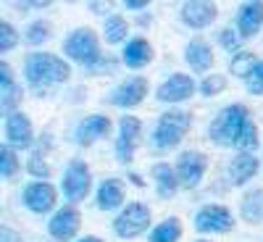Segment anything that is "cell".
<instances>
[{
	"label": "cell",
	"mask_w": 263,
	"mask_h": 242,
	"mask_svg": "<svg viewBox=\"0 0 263 242\" xmlns=\"http://www.w3.org/2000/svg\"><path fill=\"white\" fill-rule=\"evenodd\" d=\"M108 135H111V119L100 116V114H92V116L82 119L79 126H77V132H74L77 145H82V147H90L95 140L108 137Z\"/></svg>",
	"instance_id": "16"
},
{
	"label": "cell",
	"mask_w": 263,
	"mask_h": 242,
	"mask_svg": "<svg viewBox=\"0 0 263 242\" xmlns=\"http://www.w3.org/2000/svg\"><path fill=\"white\" fill-rule=\"evenodd\" d=\"M250 121V111L242 103H232L227 105L221 114H218L211 126H208V140L213 145H221V147H234L239 132L245 129V124Z\"/></svg>",
	"instance_id": "2"
},
{
	"label": "cell",
	"mask_w": 263,
	"mask_h": 242,
	"mask_svg": "<svg viewBox=\"0 0 263 242\" xmlns=\"http://www.w3.org/2000/svg\"><path fill=\"white\" fill-rule=\"evenodd\" d=\"M182 237V221L177 216H168L158 227H153L147 234V242H179Z\"/></svg>",
	"instance_id": "25"
},
{
	"label": "cell",
	"mask_w": 263,
	"mask_h": 242,
	"mask_svg": "<svg viewBox=\"0 0 263 242\" xmlns=\"http://www.w3.org/2000/svg\"><path fill=\"white\" fill-rule=\"evenodd\" d=\"M27 171L32 174L34 179H48V177H50V166L45 163V158H42L40 150L32 153V158H29V163H27Z\"/></svg>",
	"instance_id": "32"
},
{
	"label": "cell",
	"mask_w": 263,
	"mask_h": 242,
	"mask_svg": "<svg viewBox=\"0 0 263 242\" xmlns=\"http://www.w3.org/2000/svg\"><path fill=\"white\" fill-rule=\"evenodd\" d=\"M79 242H103V239H100V237H92V234H90V237H82Z\"/></svg>",
	"instance_id": "40"
},
{
	"label": "cell",
	"mask_w": 263,
	"mask_h": 242,
	"mask_svg": "<svg viewBox=\"0 0 263 242\" xmlns=\"http://www.w3.org/2000/svg\"><path fill=\"white\" fill-rule=\"evenodd\" d=\"M227 174H229V182L234 187H242L258 174V158L253 153H237L227 166Z\"/></svg>",
	"instance_id": "20"
},
{
	"label": "cell",
	"mask_w": 263,
	"mask_h": 242,
	"mask_svg": "<svg viewBox=\"0 0 263 242\" xmlns=\"http://www.w3.org/2000/svg\"><path fill=\"white\" fill-rule=\"evenodd\" d=\"M50 37V24L48 21H32L27 27V42L29 45H42Z\"/></svg>",
	"instance_id": "31"
},
{
	"label": "cell",
	"mask_w": 263,
	"mask_h": 242,
	"mask_svg": "<svg viewBox=\"0 0 263 242\" xmlns=\"http://www.w3.org/2000/svg\"><path fill=\"white\" fill-rule=\"evenodd\" d=\"M227 90V77L224 74H205V79L200 82V95L203 98H216Z\"/></svg>",
	"instance_id": "30"
},
{
	"label": "cell",
	"mask_w": 263,
	"mask_h": 242,
	"mask_svg": "<svg viewBox=\"0 0 263 242\" xmlns=\"http://www.w3.org/2000/svg\"><path fill=\"white\" fill-rule=\"evenodd\" d=\"M258 140H260V137H258V126H255L253 119H250V121L245 124V129L239 132V137H237V145H234V147H237L239 153H253V150L258 147Z\"/></svg>",
	"instance_id": "29"
},
{
	"label": "cell",
	"mask_w": 263,
	"mask_h": 242,
	"mask_svg": "<svg viewBox=\"0 0 263 242\" xmlns=\"http://www.w3.org/2000/svg\"><path fill=\"white\" fill-rule=\"evenodd\" d=\"M116 66H119V61L116 58H111V55H103L95 66H90V74H98V77H103V74H114L116 71Z\"/></svg>",
	"instance_id": "36"
},
{
	"label": "cell",
	"mask_w": 263,
	"mask_h": 242,
	"mask_svg": "<svg viewBox=\"0 0 263 242\" xmlns=\"http://www.w3.org/2000/svg\"><path fill=\"white\" fill-rule=\"evenodd\" d=\"M92 187V177H90V169L82 158H74L63 171V179H61V192L66 195L69 203H79L90 195Z\"/></svg>",
	"instance_id": "5"
},
{
	"label": "cell",
	"mask_w": 263,
	"mask_h": 242,
	"mask_svg": "<svg viewBox=\"0 0 263 242\" xmlns=\"http://www.w3.org/2000/svg\"><path fill=\"white\" fill-rule=\"evenodd\" d=\"M90 8H92L95 13H103V6H100V3H90Z\"/></svg>",
	"instance_id": "41"
},
{
	"label": "cell",
	"mask_w": 263,
	"mask_h": 242,
	"mask_svg": "<svg viewBox=\"0 0 263 242\" xmlns=\"http://www.w3.org/2000/svg\"><path fill=\"white\" fill-rule=\"evenodd\" d=\"M58 190L50 182H32L21 192V203H24L32 213H48L55 208Z\"/></svg>",
	"instance_id": "9"
},
{
	"label": "cell",
	"mask_w": 263,
	"mask_h": 242,
	"mask_svg": "<svg viewBox=\"0 0 263 242\" xmlns=\"http://www.w3.org/2000/svg\"><path fill=\"white\" fill-rule=\"evenodd\" d=\"M153 182H156L158 197H171V195H177V190L182 187L179 177H177V169L168 166V163H156L153 166Z\"/></svg>",
	"instance_id": "22"
},
{
	"label": "cell",
	"mask_w": 263,
	"mask_h": 242,
	"mask_svg": "<svg viewBox=\"0 0 263 242\" xmlns=\"http://www.w3.org/2000/svg\"><path fill=\"white\" fill-rule=\"evenodd\" d=\"M18 174V158H16V150L11 145L0 147V177L3 179H13Z\"/></svg>",
	"instance_id": "28"
},
{
	"label": "cell",
	"mask_w": 263,
	"mask_h": 242,
	"mask_svg": "<svg viewBox=\"0 0 263 242\" xmlns=\"http://www.w3.org/2000/svg\"><path fill=\"white\" fill-rule=\"evenodd\" d=\"M129 179L135 182L137 187H145V182H142V177H140V174H132V171H129Z\"/></svg>",
	"instance_id": "39"
},
{
	"label": "cell",
	"mask_w": 263,
	"mask_h": 242,
	"mask_svg": "<svg viewBox=\"0 0 263 242\" xmlns=\"http://www.w3.org/2000/svg\"><path fill=\"white\" fill-rule=\"evenodd\" d=\"M258 63H260V61H258L255 53H250V50H239V53H234L232 61H229V71H232L234 77H239V79H248V77L255 71V66H258Z\"/></svg>",
	"instance_id": "26"
},
{
	"label": "cell",
	"mask_w": 263,
	"mask_h": 242,
	"mask_svg": "<svg viewBox=\"0 0 263 242\" xmlns=\"http://www.w3.org/2000/svg\"><path fill=\"white\" fill-rule=\"evenodd\" d=\"M239 216H242L248 224L263 221V187L248 190V192L242 195V203H239Z\"/></svg>",
	"instance_id": "24"
},
{
	"label": "cell",
	"mask_w": 263,
	"mask_h": 242,
	"mask_svg": "<svg viewBox=\"0 0 263 242\" xmlns=\"http://www.w3.org/2000/svg\"><path fill=\"white\" fill-rule=\"evenodd\" d=\"M153 45L145 40V37H132L126 45H124V53H121V63L126 69H145V66L153 61Z\"/></svg>",
	"instance_id": "19"
},
{
	"label": "cell",
	"mask_w": 263,
	"mask_h": 242,
	"mask_svg": "<svg viewBox=\"0 0 263 242\" xmlns=\"http://www.w3.org/2000/svg\"><path fill=\"white\" fill-rule=\"evenodd\" d=\"M205 169H208V158L203 156L200 150H184L182 156L177 158V177H179V184H182L184 190H195L197 184L203 182Z\"/></svg>",
	"instance_id": "8"
},
{
	"label": "cell",
	"mask_w": 263,
	"mask_h": 242,
	"mask_svg": "<svg viewBox=\"0 0 263 242\" xmlns=\"http://www.w3.org/2000/svg\"><path fill=\"white\" fill-rule=\"evenodd\" d=\"M150 227V208L142 203H129L121 208V213L114 218V232L121 239H135Z\"/></svg>",
	"instance_id": "6"
},
{
	"label": "cell",
	"mask_w": 263,
	"mask_h": 242,
	"mask_svg": "<svg viewBox=\"0 0 263 242\" xmlns=\"http://www.w3.org/2000/svg\"><path fill=\"white\" fill-rule=\"evenodd\" d=\"M6 140L13 150H27L34 145V126L27 114L16 111L6 119Z\"/></svg>",
	"instance_id": "14"
},
{
	"label": "cell",
	"mask_w": 263,
	"mask_h": 242,
	"mask_svg": "<svg viewBox=\"0 0 263 242\" xmlns=\"http://www.w3.org/2000/svg\"><path fill=\"white\" fill-rule=\"evenodd\" d=\"M18 45V34L13 29V24L8 21H0V53H8Z\"/></svg>",
	"instance_id": "33"
},
{
	"label": "cell",
	"mask_w": 263,
	"mask_h": 242,
	"mask_svg": "<svg viewBox=\"0 0 263 242\" xmlns=\"http://www.w3.org/2000/svg\"><path fill=\"white\" fill-rule=\"evenodd\" d=\"M184 61H187V66L195 74H205V71H211V66H213V50H211V45L203 37H195V40L187 42V48H184Z\"/></svg>",
	"instance_id": "18"
},
{
	"label": "cell",
	"mask_w": 263,
	"mask_h": 242,
	"mask_svg": "<svg viewBox=\"0 0 263 242\" xmlns=\"http://www.w3.org/2000/svg\"><path fill=\"white\" fill-rule=\"evenodd\" d=\"M197 242H208V239H197Z\"/></svg>",
	"instance_id": "42"
},
{
	"label": "cell",
	"mask_w": 263,
	"mask_h": 242,
	"mask_svg": "<svg viewBox=\"0 0 263 242\" xmlns=\"http://www.w3.org/2000/svg\"><path fill=\"white\" fill-rule=\"evenodd\" d=\"M245 87L250 95H263V61L255 66V71L245 79Z\"/></svg>",
	"instance_id": "35"
},
{
	"label": "cell",
	"mask_w": 263,
	"mask_h": 242,
	"mask_svg": "<svg viewBox=\"0 0 263 242\" xmlns=\"http://www.w3.org/2000/svg\"><path fill=\"white\" fill-rule=\"evenodd\" d=\"M142 135V121L137 116H124L119 124V137H116V158L121 163H129L135 158V147Z\"/></svg>",
	"instance_id": "11"
},
{
	"label": "cell",
	"mask_w": 263,
	"mask_h": 242,
	"mask_svg": "<svg viewBox=\"0 0 263 242\" xmlns=\"http://www.w3.org/2000/svg\"><path fill=\"white\" fill-rule=\"evenodd\" d=\"M95 200H98V208L100 211H116L124 203V184H121V179H114V177L105 179L98 187Z\"/></svg>",
	"instance_id": "23"
},
{
	"label": "cell",
	"mask_w": 263,
	"mask_h": 242,
	"mask_svg": "<svg viewBox=\"0 0 263 242\" xmlns=\"http://www.w3.org/2000/svg\"><path fill=\"white\" fill-rule=\"evenodd\" d=\"M79 227H82V216H79V211H77L74 206L58 208V211L53 213V218L48 221V232H50V237L58 239V242L74 239L77 232H79Z\"/></svg>",
	"instance_id": "12"
},
{
	"label": "cell",
	"mask_w": 263,
	"mask_h": 242,
	"mask_svg": "<svg viewBox=\"0 0 263 242\" xmlns=\"http://www.w3.org/2000/svg\"><path fill=\"white\" fill-rule=\"evenodd\" d=\"M234 227V216L227 206H203L195 213V229L203 234H227Z\"/></svg>",
	"instance_id": "7"
},
{
	"label": "cell",
	"mask_w": 263,
	"mask_h": 242,
	"mask_svg": "<svg viewBox=\"0 0 263 242\" xmlns=\"http://www.w3.org/2000/svg\"><path fill=\"white\" fill-rule=\"evenodd\" d=\"M260 27H263V3L250 0V3H242L237 8V32L242 40L255 37Z\"/></svg>",
	"instance_id": "17"
},
{
	"label": "cell",
	"mask_w": 263,
	"mask_h": 242,
	"mask_svg": "<svg viewBox=\"0 0 263 242\" xmlns=\"http://www.w3.org/2000/svg\"><path fill=\"white\" fill-rule=\"evenodd\" d=\"M147 90H150V84H147L145 77H129L108 95V103H114L119 108H137L145 100Z\"/></svg>",
	"instance_id": "10"
},
{
	"label": "cell",
	"mask_w": 263,
	"mask_h": 242,
	"mask_svg": "<svg viewBox=\"0 0 263 242\" xmlns=\"http://www.w3.org/2000/svg\"><path fill=\"white\" fill-rule=\"evenodd\" d=\"M24 77L32 90H45V87L69 82L71 66L53 53H29L24 61Z\"/></svg>",
	"instance_id": "1"
},
{
	"label": "cell",
	"mask_w": 263,
	"mask_h": 242,
	"mask_svg": "<svg viewBox=\"0 0 263 242\" xmlns=\"http://www.w3.org/2000/svg\"><path fill=\"white\" fill-rule=\"evenodd\" d=\"M218 16V6L208 0H187L182 6V21L190 29H205Z\"/></svg>",
	"instance_id": "15"
},
{
	"label": "cell",
	"mask_w": 263,
	"mask_h": 242,
	"mask_svg": "<svg viewBox=\"0 0 263 242\" xmlns=\"http://www.w3.org/2000/svg\"><path fill=\"white\" fill-rule=\"evenodd\" d=\"M190 124H192V119H190L187 111H182V108H171V111L161 114L156 129H153V145L158 150L177 147L190 132Z\"/></svg>",
	"instance_id": "3"
},
{
	"label": "cell",
	"mask_w": 263,
	"mask_h": 242,
	"mask_svg": "<svg viewBox=\"0 0 263 242\" xmlns=\"http://www.w3.org/2000/svg\"><path fill=\"white\" fill-rule=\"evenodd\" d=\"M0 242H21V237H18V232H16V229L3 227V229H0Z\"/></svg>",
	"instance_id": "37"
},
{
	"label": "cell",
	"mask_w": 263,
	"mask_h": 242,
	"mask_svg": "<svg viewBox=\"0 0 263 242\" xmlns=\"http://www.w3.org/2000/svg\"><path fill=\"white\" fill-rule=\"evenodd\" d=\"M63 53L69 55L71 61H77V63H82V66H95L100 58H103V53H100V42H98V34L92 32V29H87V27H79V29H74L69 37L63 40Z\"/></svg>",
	"instance_id": "4"
},
{
	"label": "cell",
	"mask_w": 263,
	"mask_h": 242,
	"mask_svg": "<svg viewBox=\"0 0 263 242\" xmlns=\"http://www.w3.org/2000/svg\"><path fill=\"white\" fill-rule=\"evenodd\" d=\"M0 95H3V116L16 114L13 108L21 103V90H18V84L13 79V69L6 61L0 63Z\"/></svg>",
	"instance_id": "21"
},
{
	"label": "cell",
	"mask_w": 263,
	"mask_h": 242,
	"mask_svg": "<svg viewBox=\"0 0 263 242\" xmlns=\"http://www.w3.org/2000/svg\"><path fill=\"white\" fill-rule=\"evenodd\" d=\"M129 11H145L150 3H147V0H126V3H124Z\"/></svg>",
	"instance_id": "38"
},
{
	"label": "cell",
	"mask_w": 263,
	"mask_h": 242,
	"mask_svg": "<svg viewBox=\"0 0 263 242\" xmlns=\"http://www.w3.org/2000/svg\"><path fill=\"white\" fill-rule=\"evenodd\" d=\"M218 42H221L227 50H232V55H234V53H239V42H242V37H239L237 29L227 27V29H221V34H218Z\"/></svg>",
	"instance_id": "34"
},
{
	"label": "cell",
	"mask_w": 263,
	"mask_h": 242,
	"mask_svg": "<svg viewBox=\"0 0 263 242\" xmlns=\"http://www.w3.org/2000/svg\"><path fill=\"white\" fill-rule=\"evenodd\" d=\"M129 34V24H126V18L121 16H108L105 18V24H103V37L108 45H116V42H124Z\"/></svg>",
	"instance_id": "27"
},
{
	"label": "cell",
	"mask_w": 263,
	"mask_h": 242,
	"mask_svg": "<svg viewBox=\"0 0 263 242\" xmlns=\"http://www.w3.org/2000/svg\"><path fill=\"white\" fill-rule=\"evenodd\" d=\"M192 95H195V79L190 74H179V71L163 79L156 90V98L161 103H184Z\"/></svg>",
	"instance_id": "13"
}]
</instances>
